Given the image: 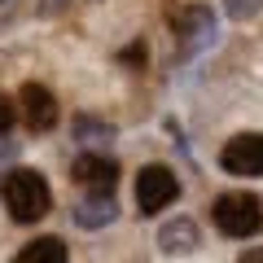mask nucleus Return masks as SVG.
<instances>
[{"instance_id": "nucleus-1", "label": "nucleus", "mask_w": 263, "mask_h": 263, "mask_svg": "<svg viewBox=\"0 0 263 263\" xmlns=\"http://www.w3.org/2000/svg\"><path fill=\"white\" fill-rule=\"evenodd\" d=\"M0 193H5V206H9V215L18 219V224H35V219H44L48 206H53L48 180L40 176V171H31V167L9 171L5 184H0Z\"/></svg>"}, {"instance_id": "nucleus-8", "label": "nucleus", "mask_w": 263, "mask_h": 263, "mask_svg": "<svg viewBox=\"0 0 263 263\" xmlns=\"http://www.w3.org/2000/svg\"><path fill=\"white\" fill-rule=\"evenodd\" d=\"M158 246L167 254H193L197 250V224L193 219H171L158 228Z\"/></svg>"}, {"instance_id": "nucleus-12", "label": "nucleus", "mask_w": 263, "mask_h": 263, "mask_svg": "<svg viewBox=\"0 0 263 263\" xmlns=\"http://www.w3.org/2000/svg\"><path fill=\"white\" fill-rule=\"evenodd\" d=\"M259 5H263V0H224V9H228V18H237V22L254 18V13H259Z\"/></svg>"}, {"instance_id": "nucleus-6", "label": "nucleus", "mask_w": 263, "mask_h": 263, "mask_svg": "<svg viewBox=\"0 0 263 263\" xmlns=\"http://www.w3.org/2000/svg\"><path fill=\"white\" fill-rule=\"evenodd\" d=\"M75 180L88 193H110L114 180H119V162L105 158V154H84V158L75 162Z\"/></svg>"}, {"instance_id": "nucleus-4", "label": "nucleus", "mask_w": 263, "mask_h": 263, "mask_svg": "<svg viewBox=\"0 0 263 263\" xmlns=\"http://www.w3.org/2000/svg\"><path fill=\"white\" fill-rule=\"evenodd\" d=\"M228 176H263V132H241L219 154Z\"/></svg>"}, {"instance_id": "nucleus-10", "label": "nucleus", "mask_w": 263, "mask_h": 263, "mask_svg": "<svg viewBox=\"0 0 263 263\" xmlns=\"http://www.w3.org/2000/svg\"><path fill=\"white\" fill-rule=\"evenodd\" d=\"M13 263H66V246L57 237H35L31 246H22Z\"/></svg>"}, {"instance_id": "nucleus-9", "label": "nucleus", "mask_w": 263, "mask_h": 263, "mask_svg": "<svg viewBox=\"0 0 263 263\" xmlns=\"http://www.w3.org/2000/svg\"><path fill=\"white\" fill-rule=\"evenodd\" d=\"M114 215H119V206H114L110 193H88L75 206V224H84V228H101V224H110Z\"/></svg>"}, {"instance_id": "nucleus-2", "label": "nucleus", "mask_w": 263, "mask_h": 263, "mask_svg": "<svg viewBox=\"0 0 263 263\" xmlns=\"http://www.w3.org/2000/svg\"><path fill=\"white\" fill-rule=\"evenodd\" d=\"M211 215L224 237H254L263 228V202L254 193H224Z\"/></svg>"}, {"instance_id": "nucleus-3", "label": "nucleus", "mask_w": 263, "mask_h": 263, "mask_svg": "<svg viewBox=\"0 0 263 263\" xmlns=\"http://www.w3.org/2000/svg\"><path fill=\"white\" fill-rule=\"evenodd\" d=\"M176 197H180V180L171 167H162V162L141 167V176H136V206H141V215H158Z\"/></svg>"}, {"instance_id": "nucleus-13", "label": "nucleus", "mask_w": 263, "mask_h": 263, "mask_svg": "<svg viewBox=\"0 0 263 263\" xmlns=\"http://www.w3.org/2000/svg\"><path fill=\"white\" fill-rule=\"evenodd\" d=\"M13 119H18V110H13L9 97L0 92V132H9V127H13Z\"/></svg>"}, {"instance_id": "nucleus-14", "label": "nucleus", "mask_w": 263, "mask_h": 263, "mask_svg": "<svg viewBox=\"0 0 263 263\" xmlns=\"http://www.w3.org/2000/svg\"><path fill=\"white\" fill-rule=\"evenodd\" d=\"M237 263H263V246H250V250H246Z\"/></svg>"}, {"instance_id": "nucleus-15", "label": "nucleus", "mask_w": 263, "mask_h": 263, "mask_svg": "<svg viewBox=\"0 0 263 263\" xmlns=\"http://www.w3.org/2000/svg\"><path fill=\"white\" fill-rule=\"evenodd\" d=\"M40 9H44V13H62L66 0H40Z\"/></svg>"}, {"instance_id": "nucleus-7", "label": "nucleus", "mask_w": 263, "mask_h": 263, "mask_svg": "<svg viewBox=\"0 0 263 263\" xmlns=\"http://www.w3.org/2000/svg\"><path fill=\"white\" fill-rule=\"evenodd\" d=\"M176 35H180V48L193 53V48H202V44L215 40V18H211L206 9H189V13L176 18Z\"/></svg>"}, {"instance_id": "nucleus-11", "label": "nucleus", "mask_w": 263, "mask_h": 263, "mask_svg": "<svg viewBox=\"0 0 263 263\" xmlns=\"http://www.w3.org/2000/svg\"><path fill=\"white\" fill-rule=\"evenodd\" d=\"M75 132L84 136L88 145H101V141H110V136H114L110 123H92V119H79V123H75Z\"/></svg>"}, {"instance_id": "nucleus-5", "label": "nucleus", "mask_w": 263, "mask_h": 263, "mask_svg": "<svg viewBox=\"0 0 263 263\" xmlns=\"http://www.w3.org/2000/svg\"><path fill=\"white\" fill-rule=\"evenodd\" d=\"M22 119L31 132H48L57 123V97L44 84H27L22 88Z\"/></svg>"}]
</instances>
